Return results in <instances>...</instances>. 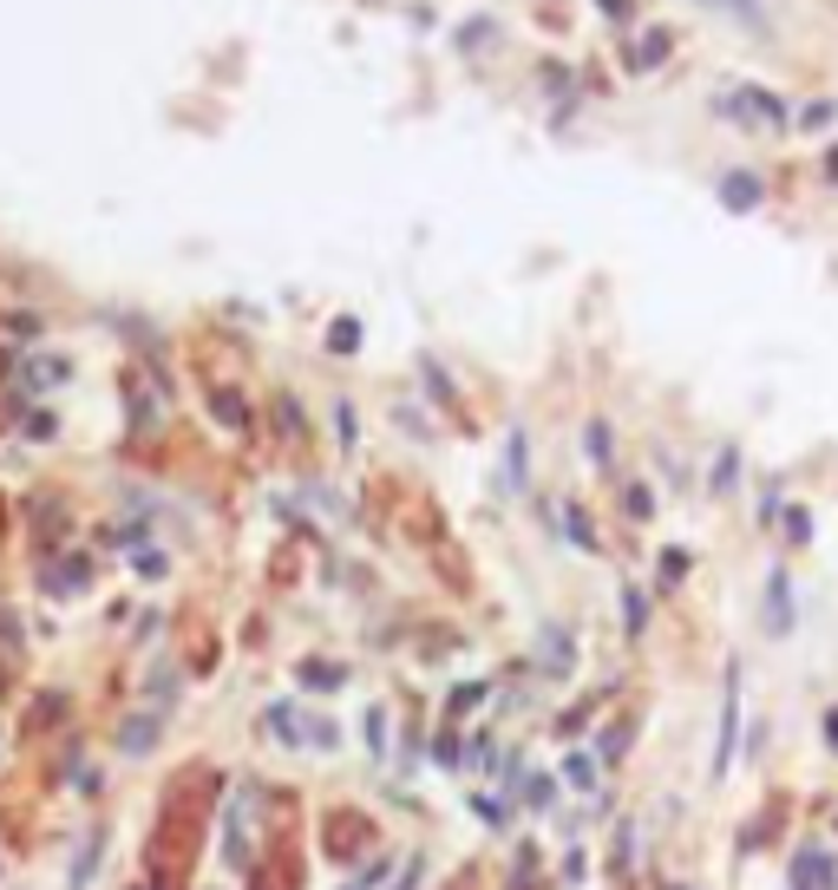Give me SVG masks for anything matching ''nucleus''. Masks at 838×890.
Returning a JSON list of instances; mask_svg holds the SVG:
<instances>
[{"mask_svg":"<svg viewBox=\"0 0 838 890\" xmlns=\"http://www.w3.org/2000/svg\"><path fill=\"white\" fill-rule=\"evenodd\" d=\"M583 871H590V858H583V852H570V858H564V885H583Z\"/></svg>","mask_w":838,"mask_h":890,"instance_id":"7c9ffc66","label":"nucleus"},{"mask_svg":"<svg viewBox=\"0 0 838 890\" xmlns=\"http://www.w3.org/2000/svg\"><path fill=\"white\" fill-rule=\"evenodd\" d=\"M479 701H485V681H465V688H452V701H446V708H452V714H465V708H479Z\"/></svg>","mask_w":838,"mask_h":890,"instance_id":"393cba45","label":"nucleus"},{"mask_svg":"<svg viewBox=\"0 0 838 890\" xmlns=\"http://www.w3.org/2000/svg\"><path fill=\"white\" fill-rule=\"evenodd\" d=\"M597 780H603V760H590V753H570V760H564V786H570V793H597Z\"/></svg>","mask_w":838,"mask_h":890,"instance_id":"0eeeda50","label":"nucleus"},{"mask_svg":"<svg viewBox=\"0 0 838 890\" xmlns=\"http://www.w3.org/2000/svg\"><path fill=\"white\" fill-rule=\"evenodd\" d=\"M787 537H793V544H806V537H813V518H806V511H800V505H793V511H787Z\"/></svg>","mask_w":838,"mask_h":890,"instance_id":"a878e982","label":"nucleus"},{"mask_svg":"<svg viewBox=\"0 0 838 890\" xmlns=\"http://www.w3.org/2000/svg\"><path fill=\"white\" fill-rule=\"evenodd\" d=\"M734 740H741V668L728 675V701H721V734H715V786L734 773Z\"/></svg>","mask_w":838,"mask_h":890,"instance_id":"f257e3e1","label":"nucleus"},{"mask_svg":"<svg viewBox=\"0 0 838 890\" xmlns=\"http://www.w3.org/2000/svg\"><path fill=\"white\" fill-rule=\"evenodd\" d=\"M334 426H341V446H354V406L347 400H334Z\"/></svg>","mask_w":838,"mask_h":890,"instance_id":"c85d7f7f","label":"nucleus"},{"mask_svg":"<svg viewBox=\"0 0 838 890\" xmlns=\"http://www.w3.org/2000/svg\"><path fill=\"white\" fill-rule=\"evenodd\" d=\"M675 890H682V885H675Z\"/></svg>","mask_w":838,"mask_h":890,"instance_id":"473e14b6","label":"nucleus"},{"mask_svg":"<svg viewBox=\"0 0 838 890\" xmlns=\"http://www.w3.org/2000/svg\"><path fill=\"white\" fill-rule=\"evenodd\" d=\"M767 636H793V583H787V570H774L767 577Z\"/></svg>","mask_w":838,"mask_h":890,"instance_id":"7ed1b4c3","label":"nucleus"},{"mask_svg":"<svg viewBox=\"0 0 838 890\" xmlns=\"http://www.w3.org/2000/svg\"><path fill=\"white\" fill-rule=\"evenodd\" d=\"M623 747H629V727H610V740H603V767H616V760H623Z\"/></svg>","mask_w":838,"mask_h":890,"instance_id":"bb28decb","label":"nucleus"},{"mask_svg":"<svg viewBox=\"0 0 838 890\" xmlns=\"http://www.w3.org/2000/svg\"><path fill=\"white\" fill-rule=\"evenodd\" d=\"M524 485H531V439L511 432L505 439V491H524Z\"/></svg>","mask_w":838,"mask_h":890,"instance_id":"39448f33","label":"nucleus"},{"mask_svg":"<svg viewBox=\"0 0 838 890\" xmlns=\"http://www.w3.org/2000/svg\"><path fill=\"white\" fill-rule=\"evenodd\" d=\"M623 629H629V636L649 629V596H642L636 583H623Z\"/></svg>","mask_w":838,"mask_h":890,"instance_id":"f8f14e48","label":"nucleus"},{"mask_svg":"<svg viewBox=\"0 0 838 890\" xmlns=\"http://www.w3.org/2000/svg\"><path fill=\"white\" fill-rule=\"evenodd\" d=\"M472 812H479V819H485L492 832H505V819H511V806H505V799H485V793L472 799Z\"/></svg>","mask_w":838,"mask_h":890,"instance_id":"b1692460","label":"nucleus"},{"mask_svg":"<svg viewBox=\"0 0 838 890\" xmlns=\"http://www.w3.org/2000/svg\"><path fill=\"white\" fill-rule=\"evenodd\" d=\"M361 740H367V753H387V708H374L361 721Z\"/></svg>","mask_w":838,"mask_h":890,"instance_id":"5701e85b","label":"nucleus"},{"mask_svg":"<svg viewBox=\"0 0 838 890\" xmlns=\"http://www.w3.org/2000/svg\"><path fill=\"white\" fill-rule=\"evenodd\" d=\"M701 7H715V13H734V20H747V26H767L760 0H701Z\"/></svg>","mask_w":838,"mask_h":890,"instance_id":"aec40b11","label":"nucleus"},{"mask_svg":"<svg viewBox=\"0 0 838 890\" xmlns=\"http://www.w3.org/2000/svg\"><path fill=\"white\" fill-rule=\"evenodd\" d=\"M518 799H524L531 812H551V799H557V786H551L544 773H524V780H518Z\"/></svg>","mask_w":838,"mask_h":890,"instance_id":"ddd939ff","label":"nucleus"},{"mask_svg":"<svg viewBox=\"0 0 838 890\" xmlns=\"http://www.w3.org/2000/svg\"><path fill=\"white\" fill-rule=\"evenodd\" d=\"M826 747H833V753H838V708H833V714H826Z\"/></svg>","mask_w":838,"mask_h":890,"instance_id":"2f4dec72","label":"nucleus"},{"mask_svg":"<svg viewBox=\"0 0 838 890\" xmlns=\"http://www.w3.org/2000/svg\"><path fill=\"white\" fill-rule=\"evenodd\" d=\"M538 668H544L551 681H570V675H577V636H570L564 622H544V629H538Z\"/></svg>","mask_w":838,"mask_h":890,"instance_id":"f03ea898","label":"nucleus"},{"mask_svg":"<svg viewBox=\"0 0 838 890\" xmlns=\"http://www.w3.org/2000/svg\"><path fill=\"white\" fill-rule=\"evenodd\" d=\"M157 727H164L157 714H131V721L118 727V747H125V753H151V747H157Z\"/></svg>","mask_w":838,"mask_h":890,"instance_id":"423d86ee","label":"nucleus"},{"mask_svg":"<svg viewBox=\"0 0 838 890\" xmlns=\"http://www.w3.org/2000/svg\"><path fill=\"white\" fill-rule=\"evenodd\" d=\"M328 347H334V354H354V347H361V321H354V315H341V321L328 328Z\"/></svg>","mask_w":838,"mask_h":890,"instance_id":"dca6fc26","label":"nucleus"},{"mask_svg":"<svg viewBox=\"0 0 838 890\" xmlns=\"http://www.w3.org/2000/svg\"><path fill=\"white\" fill-rule=\"evenodd\" d=\"M210 406H216V419H223L229 432H243V426H249V406H243V393H229V387H216V393H210Z\"/></svg>","mask_w":838,"mask_h":890,"instance_id":"9d476101","label":"nucleus"},{"mask_svg":"<svg viewBox=\"0 0 838 890\" xmlns=\"http://www.w3.org/2000/svg\"><path fill=\"white\" fill-rule=\"evenodd\" d=\"M688 570H695V557H688V550H662V590H675Z\"/></svg>","mask_w":838,"mask_h":890,"instance_id":"4be33fe9","label":"nucleus"},{"mask_svg":"<svg viewBox=\"0 0 838 890\" xmlns=\"http://www.w3.org/2000/svg\"><path fill=\"white\" fill-rule=\"evenodd\" d=\"M616 871H623V878L636 871V819H623V826H616Z\"/></svg>","mask_w":838,"mask_h":890,"instance_id":"6ab92c4d","label":"nucleus"},{"mask_svg":"<svg viewBox=\"0 0 838 890\" xmlns=\"http://www.w3.org/2000/svg\"><path fill=\"white\" fill-rule=\"evenodd\" d=\"M269 734H275V740H288V747H302V740H308V727H302V714H295L288 701H275V708H269Z\"/></svg>","mask_w":838,"mask_h":890,"instance_id":"1a4fd4ad","label":"nucleus"},{"mask_svg":"<svg viewBox=\"0 0 838 890\" xmlns=\"http://www.w3.org/2000/svg\"><path fill=\"white\" fill-rule=\"evenodd\" d=\"M734 485H741V452H734V446H721V452H715V478H708V491H715V498H728Z\"/></svg>","mask_w":838,"mask_h":890,"instance_id":"6e6552de","label":"nucleus"},{"mask_svg":"<svg viewBox=\"0 0 838 890\" xmlns=\"http://www.w3.org/2000/svg\"><path fill=\"white\" fill-rule=\"evenodd\" d=\"M833 118H838V105H833V98H819V105H806V124H813V131H826Z\"/></svg>","mask_w":838,"mask_h":890,"instance_id":"cd10ccee","label":"nucleus"},{"mask_svg":"<svg viewBox=\"0 0 838 890\" xmlns=\"http://www.w3.org/2000/svg\"><path fill=\"white\" fill-rule=\"evenodd\" d=\"M413 885H426V858H406V871H400L393 890H413Z\"/></svg>","mask_w":838,"mask_h":890,"instance_id":"c756f323","label":"nucleus"},{"mask_svg":"<svg viewBox=\"0 0 838 890\" xmlns=\"http://www.w3.org/2000/svg\"><path fill=\"white\" fill-rule=\"evenodd\" d=\"M741 98H747V105H760V118H767V124H787V105H780L774 92H760V85H741Z\"/></svg>","mask_w":838,"mask_h":890,"instance_id":"2eb2a0df","label":"nucleus"},{"mask_svg":"<svg viewBox=\"0 0 838 890\" xmlns=\"http://www.w3.org/2000/svg\"><path fill=\"white\" fill-rule=\"evenodd\" d=\"M623 511L642 524V518H656V498H649V485H623Z\"/></svg>","mask_w":838,"mask_h":890,"instance_id":"412c9836","label":"nucleus"},{"mask_svg":"<svg viewBox=\"0 0 838 890\" xmlns=\"http://www.w3.org/2000/svg\"><path fill=\"white\" fill-rule=\"evenodd\" d=\"M715 190H721V203H728V210H741V216H747V210H760V197H767V183H760L754 170H728Z\"/></svg>","mask_w":838,"mask_h":890,"instance_id":"20e7f679","label":"nucleus"},{"mask_svg":"<svg viewBox=\"0 0 838 890\" xmlns=\"http://www.w3.org/2000/svg\"><path fill=\"white\" fill-rule=\"evenodd\" d=\"M564 531H570L583 550H603V537H597V524H590V511H583V505H570V511H564Z\"/></svg>","mask_w":838,"mask_h":890,"instance_id":"4468645a","label":"nucleus"},{"mask_svg":"<svg viewBox=\"0 0 838 890\" xmlns=\"http://www.w3.org/2000/svg\"><path fill=\"white\" fill-rule=\"evenodd\" d=\"M583 446H590V465H603V472H610V452H616L610 419H590V426H583Z\"/></svg>","mask_w":838,"mask_h":890,"instance_id":"9b49d317","label":"nucleus"},{"mask_svg":"<svg viewBox=\"0 0 838 890\" xmlns=\"http://www.w3.org/2000/svg\"><path fill=\"white\" fill-rule=\"evenodd\" d=\"M433 760H439L446 773H459V767H465V747H459V734H452V727H446V734L433 740Z\"/></svg>","mask_w":838,"mask_h":890,"instance_id":"a211bd4d","label":"nucleus"},{"mask_svg":"<svg viewBox=\"0 0 838 890\" xmlns=\"http://www.w3.org/2000/svg\"><path fill=\"white\" fill-rule=\"evenodd\" d=\"M302 681H308V688H341L347 668H334V662H302Z\"/></svg>","mask_w":838,"mask_h":890,"instance_id":"f3484780","label":"nucleus"}]
</instances>
